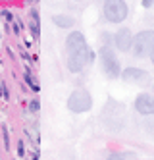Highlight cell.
<instances>
[{"mask_svg":"<svg viewBox=\"0 0 154 160\" xmlns=\"http://www.w3.org/2000/svg\"><path fill=\"white\" fill-rule=\"evenodd\" d=\"M92 60H94V52L89 47L72 50V52H67V70L72 73H79L83 68H85L89 62H92Z\"/></svg>","mask_w":154,"mask_h":160,"instance_id":"6da1fadb","label":"cell"},{"mask_svg":"<svg viewBox=\"0 0 154 160\" xmlns=\"http://www.w3.org/2000/svg\"><path fill=\"white\" fill-rule=\"evenodd\" d=\"M129 10L125 0H104V18L110 23H122L127 18Z\"/></svg>","mask_w":154,"mask_h":160,"instance_id":"7a4b0ae2","label":"cell"},{"mask_svg":"<svg viewBox=\"0 0 154 160\" xmlns=\"http://www.w3.org/2000/svg\"><path fill=\"white\" fill-rule=\"evenodd\" d=\"M133 54L139 58L150 56L154 50V31H141L137 37H133Z\"/></svg>","mask_w":154,"mask_h":160,"instance_id":"3957f363","label":"cell"},{"mask_svg":"<svg viewBox=\"0 0 154 160\" xmlns=\"http://www.w3.org/2000/svg\"><path fill=\"white\" fill-rule=\"evenodd\" d=\"M91 106H92V98L89 95V91H85V89L73 91V93L69 95V98H67V108L72 112H75V114L87 112V110H91Z\"/></svg>","mask_w":154,"mask_h":160,"instance_id":"277c9868","label":"cell"},{"mask_svg":"<svg viewBox=\"0 0 154 160\" xmlns=\"http://www.w3.org/2000/svg\"><path fill=\"white\" fill-rule=\"evenodd\" d=\"M100 62H102L104 73L108 75V77H120L122 66H120V62H117V58H116V54H114L110 48L104 47V48L100 50Z\"/></svg>","mask_w":154,"mask_h":160,"instance_id":"5b68a950","label":"cell"},{"mask_svg":"<svg viewBox=\"0 0 154 160\" xmlns=\"http://www.w3.org/2000/svg\"><path fill=\"white\" fill-rule=\"evenodd\" d=\"M135 108H137L139 114H143V116H152L154 114V97L147 95V93L139 95L135 98Z\"/></svg>","mask_w":154,"mask_h":160,"instance_id":"8992f818","label":"cell"},{"mask_svg":"<svg viewBox=\"0 0 154 160\" xmlns=\"http://www.w3.org/2000/svg\"><path fill=\"white\" fill-rule=\"evenodd\" d=\"M114 39H116V47H117V50H122V52L131 50V47H133V35H131V31H129L127 27H123V29L117 31Z\"/></svg>","mask_w":154,"mask_h":160,"instance_id":"52a82bcc","label":"cell"},{"mask_svg":"<svg viewBox=\"0 0 154 160\" xmlns=\"http://www.w3.org/2000/svg\"><path fill=\"white\" fill-rule=\"evenodd\" d=\"M83 47H87V41L83 37V33H79V31L69 33L67 39H66V50L72 52V50H77V48H83Z\"/></svg>","mask_w":154,"mask_h":160,"instance_id":"ba28073f","label":"cell"},{"mask_svg":"<svg viewBox=\"0 0 154 160\" xmlns=\"http://www.w3.org/2000/svg\"><path fill=\"white\" fill-rule=\"evenodd\" d=\"M120 75L123 77V81H127V83H139V81H143V79L148 77L147 72L139 70V68H125Z\"/></svg>","mask_w":154,"mask_h":160,"instance_id":"9c48e42d","label":"cell"},{"mask_svg":"<svg viewBox=\"0 0 154 160\" xmlns=\"http://www.w3.org/2000/svg\"><path fill=\"white\" fill-rule=\"evenodd\" d=\"M52 21L58 25V27H64V29H67V27H72L73 25V18H69V16H52Z\"/></svg>","mask_w":154,"mask_h":160,"instance_id":"30bf717a","label":"cell"},{"mask_svg":"<svg viewBox=\"0 0 154 160\" xmlns=\"http://www.w3.org/2000/svg\"><path fill=\"white\" fill-rule=\"evenodd\" d=\"M25 81H27V83H29V87H31V89H33V91H39V85H37V83H35V81H33V77H31V75H29V72H27V73H25Z\"/></svg>","mask_w":154,"mask_h":160,"instance_id":"8fae6325","label":"cell"},{"mask_svg":"<svg viewBox=\"0 0 154 160\" xmlns=\"http://www.w3.org/2000/svg\"><path fill=\"white\" fill-rule=\"evenodd\" d=\"M106 160H125V156H123L122 152H114V154H110Z\"/></svg>","mask_w":154,"mask_h":160,"instance_id":"7c38bea8","label":"cell"},{"mask_svg":"<svg viewBox=\"0 0 154 160\" xmlns=\"http://www.w3.org/2000/svg\"><path fill=\"white\" fill-rule=\"evenodd\" d=\"M29 108H31V112H37L39 108H41V104H39V100L35 98V100H31V104H29Z\"/></svg>","mask_w":154,"mask_h":160,"instance_id":"4fadbf2b","label":"cell"},{"mask_svg":"<svg viewBox=\"0 0 154 160\" xmlns=\"http://www.w3.org/2000/svg\"><path fill=\"white\" fill-rule=\"evenodd\" d=\"M143 6L145 8H152L154 6V0H143Z\"/></svg>","mask_w":154,"mask_h":160,"instance_id":"5bb4252c","label":"cell"},{"mask_svg":"<svg viewBox=\"0 0 154 160\" xmlns=\"http://www.w3.org/2000/svg\"><path fill=\"white\" fill-rule=\"evenodd\" d=\"M2 18H6L8 21H12V14L10 12H2Z\"/></svg>","mask_w":154,"mask_h":160,"instance_id":"9a60e30c","label":"cell"},{"mask_svg":"<svg viewBox=\"0 0 154 160\" xmlns=\"http://www.w3.org/2000/svg\"><path fill=\"white\" fill-rule=\"evenodd\" d=\"M150 58H152V64H154V50H152V54H150Z\"/></svg>","mask_w":154,"mask_h":160,"instance_id":"2e32d148","label":"cell"},{"mask_svg":"<svg viewBox=\"0 0 154 160\" xmlns=\"http://www.w3.org/2000/svg\"><path fill=\"white\" fill-rule=\"evenodd\" d=\"M31 2H35V0H31Z\"/></svg>","mask_w":154,"mask_h":160,"instance_id":"e0dca14e","label":"cell"}]
</instances>
